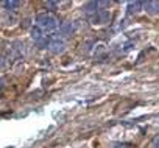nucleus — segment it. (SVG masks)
I'll return each instance as SVG.
<instances>
[{"label": "nucleus", "mask_w": 159, "mask_h": 148, "mask_svg": "<svg viewBox=\"0 0 159 148\" xmlns=\"http://www.w3.org/2000/svg\"><path fill=\"white\" fill-rule=\"evenodd\" d=\"M36 24H38L39 28H42L44 31H48V33H52V31H55V30L58 28V20H56V17L52 16V14H47V13L38 14V16H36Z\"/></svg>", "instance_id": "1"}, {"label": "nucleus", "mask_w": 159, "mask_h": 148, "mask_svg": "<svg viewBox=\"0 0 159 148\" xmlns=\"http://www.w3.org/2000/svg\"><path fill=\"white\" fill-rule=\"evenodd\" d=\"M64 47H66V44H64L62 39H59V38H52V39L48 41V47H47V48H48L52 53L59 55V53L64 52Z\"/></svg>", "instance_id": "2"}, {"label": "nucleus", "mask_w": 159, "mask_h": 148, "mask_svg": "<svg viewBox=\"0 0 159 148\" xmlns=\"http://www.w3.org/2000/svg\"><path fill=\"white\" fill-rule=\"evenodd\" d=\"M111 20V13L103 10V11H97L95 16L92 17V24L95 25H103V24H108Z\"/></svg>", "instance_id": "3"}, {"label": "nucleus", "mask_w": 159, "mask_h": 148, "mask_svg": "<svg viewBox=\"0 0 159 148\" xmlns=\"http://www.w3.org/2000/svg\"><path fill=\"white\" fill-rule=\"evenodd\" d=\"M75 24L73 22H64L61 27H59V33L62 34V36H69V34H73V31H75Z\"/></svg>", "instance_id": "4"}, {"label": "nucleus", "mask_w": 159, "mask_h": 148, "mask_svg": "<svg viewBox=\"0 0 159 148\" xmlns=\"http://www.w3.org/2000/svg\"><path fill=\"white\" fill-rule=\"evenodd\" d=\"M142 7H143L142 2H131V3H128V14H136V13H139Z\"/></svg>", "instance_id": "5"}, {"label": "nucleus", "mask_w": 159, "mask_h": 148, "mask_svg": "<svg viewBox=\"0 0 159 148\" xmlns=\"http://www.w3.org/2000/svg\"><path fill=\"white\" fill-rule=\"evenodd\" d=\"M98 7H100L98 2H89V3L84 5V11H86L88 14H92V13H97Z\"/></svg>", "instance_id": "6"}, {"label": "nucleus", "mask_w": 159, "mask_h": 148, "mask_svg": "<svg viewBox=\"0 0 159 148\" xmlns=\"http://www.w3.org/2000/svg\"><path fill=\"white\" fill-rule=\"evenodd\" d=\"M3 7L7 10L13 11V10H17L20 7V2H17V0H8V2H3Z\"/></svg>", "instance_id": "7"}, {"label": "nucleus", "mask_w": 159, "mask_h": 148, "mask_svg": "<svg viewBox=\"0 0 159 148\" xmlns=\"http://www.w3.org/2000/svg\"><path fill=\"white\" fill-rule=\"evenodd\" d=\"M150 13L153 14H159V2H148V3H143Z\"/></svg>", "instance_id": "8"}, {"label": "nucleus", "mask_w": 159, "mask_h": 148, "mask_svg": "<svg viewBox=\"0 0 159 148\" xmlns=\"http://www.w3.org/2000/svg\"><path fill=\"white\" fill-rule=\"evenodd\" d=\"M58 7V2H47V8H56Z\"/></svg>", "instance_id": "9"}]
</instances>
